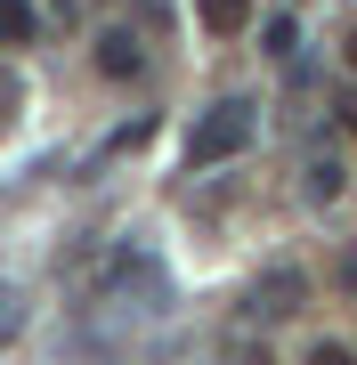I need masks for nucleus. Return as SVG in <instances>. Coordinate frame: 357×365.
<instances>
[{"label": "nucleus", "mask_w": 357, "mask_h": 365, "mask_svg": "<svg viewBox=\"0 0 357 365\" xmlns=\"http://www.w3.org/2000/svg\"><path fill=\"white\" fill-rule=\"evenodd\" d=\"M252 138H260V106H252V98H219L212 114H203L195 130H187V163H195V170H212V163H236Z\"/></svg>", "instance_id": "nucleus-1"}, {"label": "nucleus", "mask_w": 357, "mask_h": 365, "mask_svg": "<svg viewBox=\"0 0 357 365\" xmlns=\"http://www.w3.org/2000/svg\"><path fill=\"white\" fill-rule=\"evenodd\" d=\"M301 300H309V276L301 268H268L260 284L244 292V317H252V325H276V317H292Z\"/></svg>", "instance_id": "nucleus-2"}, {"label": "nucleus", "mask_w": 357, "mask_h": 365, "mask_svg": "<svg viewBox=\"0 0 357 365\" xmlns=\"http://www.w3.org/2000/svg\"><path fill=\"white\" fill-rule=\"evenodd\" d=\"M98 73H114V81H138V73H146V57H138V33H106V41H98Z\"/></svg>", "instance_id": "nucleus-3"}, {"label": "nucleus", "mask_w": 357, "mask_h": 365, "mask_svg": "<svg viewBox=\"0 0 357 365\" xmlns=\"http://www.w3.org/2000/svg\"><path fill=\"white\" fill-rule=\"evenodd\" d=\"M195 16H203L212 41H236V33L252 25V0H195Z\"/></svg>", "instance_id": "nucleus-4"}, {"label": "nucleus", "mask_w": 357, "mask_h": 365, "mask_svg": "<svg viewBox=\"0 0 357 365\" xmlns=\"http://www.w3.org/2000/svg\"><path fill=\"white\" fill-rule=\"evenodd\" d=\"M33 33H41V16H33V0H0V41H9V49H25Z\"/></svg>", "instance_id": "nucleus-5"}, {"label": "nucleus", "mask_w": 357, "mask_h": 365, "mask_svg": "<svg viewBox=\"0 0 357 365\" xmlns=\"http://www.w3.org/2000/svg\"><path fill=\"white\" fill-rule=\"evenodd\" d=\"M341 195V163H309V203H333Z\"/></svg>", "instance_id": "nucleus-6"}, {"label": "nucleus", "mask_w": 357, "mask_h": 365, "mask_svg": "<svg viewBox=\"0 0 357 365\" xmlns=\"http://www.w3.org/2000/svg\"><path fill=\"white\" fill-rule=\"evenodd\" d=\"M260 41H268V57H292V16H268Z\"/></svg>", "instance_id": "nucleus-7"}, {"label": "nucleus", "mask_w": 357, "mask_h": 365, "mask_svg": "<svg viewBox=\"0 0 357 365\" xmlns=\"http://www.w3.org/2000/svg\"><path fill=\"white\" fill-rule=\"evenodd\" d=\"M309 365H357V357L341 349V341H317V349H309Z\"/></svg>", "instance_id": "nucleus-8"}, {"label": "nucleus", "mask_w": 357, "mask_h": 365, "mask_svg": "<svg viewBox=\"0 0 357 365\" xmlns=\"http://www.w3.org/2000/svg\"><path fill=\"white\" fill-rule=\"evenodd\" d=\"M341 276H349V284H357V252H349V268H341Z\"/></svg>", "instance_id": "nucleus-9"}, {"label": "nucleus", "mask_w": 357, "mask_h": 365, "mask_svg": "<svg viewBox=\"0 0 357 365\" xmlns=\"http://www.w3.org/2000/svg\"><path fill=\"white\" fill-rule=\"evenodd\" d=\"M349 66H357V33H349Z\"/></svg>", "instance_id": "nucleus-10"}]
</instances>
